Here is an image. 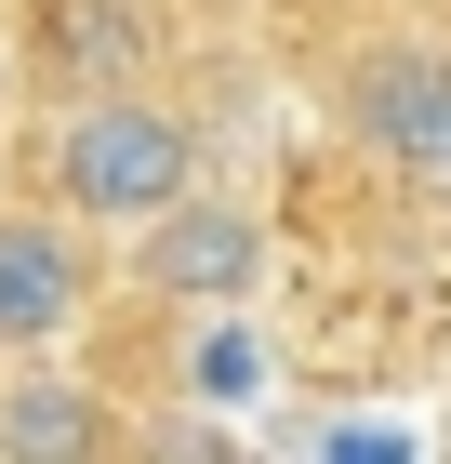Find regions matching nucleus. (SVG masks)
I'll return each instance as SVG.
<instances>
[{
	"label": "nucleus",
	"instance_id": "obj_5",
	"mask_svg": "<svg viewBox=\"0 0 451 464\" xmlns=\"http://www.w3.org/2000/svg\"><path fill=\"white\" fill-rule=\"evenodd\" d=\"M120 398L93 385V372H67V345H27L14 372H0V464H93L120 451Z\"/></svg>",
	"mask_w": 451,
	"mask_h": 464
},
{
	"label": "nucleus",
	"instance_id": "obj_6",
	"mask_svg": "<svg viewBox=\"0 0 451 464\" xmlns=\"http://www.w3.org/2000/svg\"><path fill=\"white\" fill-rule=\"evenodd\" d=\"M266 385H279L266 292H252V305H173V398H186V411L240 425V411H266Z\"/></svg>",
	"mask_w": 451,
	"mask_h": 464
},
{
	"label": "nucleus",
	"instance_id": "obj_1",
	"mask_svg": "<svg viewBox=\"0 0 451 464\" xmlns=\"http://www.w3.org/2000/svg\"><path fill=\"white\" fill-rule=\"evenodd\" d=\"M200 186V120L146 80H93L40 120V199H67L93 239H133L146 213H173Z\"/></svg>",
	"mask_w": 451,
	"mask_h": 464
},
{
	"label": "nucleus",
	"instance_id": "obj_3",
	"mask_svg": "<svg viewBox=\"0 0 451 464\" xmlns=\"http://www.w3.org/2000/svg\"><path fill=\"white\" fill-rule=\"evenodd\" d=\"M266 266H279V239H266V213L252 199H226V186H186L173 213H146L133 239H120V279L146 292V305H252L266 292Z\"/></svg>",
	"mask_w": 451,
	"mask_h": 464
},
{
	"label": "nucleus",
	"instance_id": "obj_4",
	"mask_svg": "<svg viewBox=\"0 0 451 464\" xmlns=\"http://www.w3.org/2000/svg\"><path fill=\"white\" fill-rule=\"evenodd\" d=\"M106 305V252L67 199H0V358L80 345Z\"/></svg>",
	"mask_w": 451,
	"mask_h": 464
},
{
	"label": "nucleus",
	"instance_id": "obj_7",
	"mask_svg": "<svg viewBox=\"0 0 451 464\" xmlns=\"http://www.w3.org/2000/svg\"><path fill=\"white\" fill-rule=\"evenodd\" d=\"M0 67H14V27H0Z\"/></svg>",
	"mask_w": 451,
	"mask_h": 464
},
{
	"label": "nucleus",
	"instance_id": "obj_2",
	"mask_svg": "<svg viewBox=\"0 0 451 464\" xmlns=\"http://www.w3.org/2000/svg\"><path fill=\"white\" fill-rule=\"evenodd\" d=\"M332 120H346L372 160L451 186V40H438V27H372V40H346Z\"/></svg>",
	"mask_w": 451,
	"mask_h": 464
}]
</instances>
